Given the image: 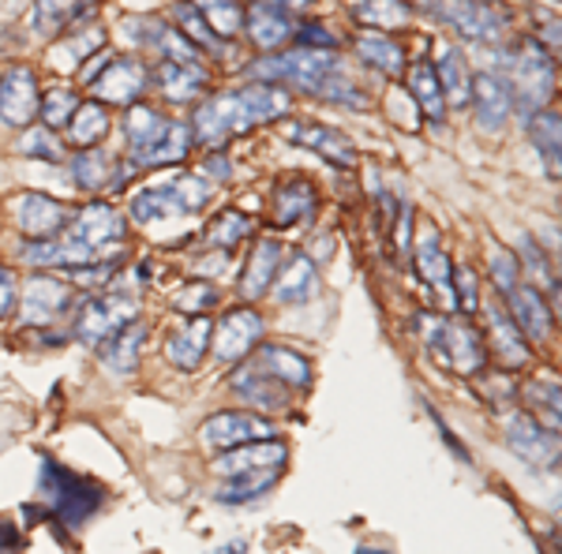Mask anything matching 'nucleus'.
Wrapping results in <instances>:
<instances>
[{"label": "nucleus", "mask_w": 562, "mask_h": 554, "mask_svg": "<svg viewBox=\"0 0 562 554\" xmlns=\"http://www.w3.org/2000/svg\"><path fill=\"white\" fill-rule=\"evenodd\" d=\"M143 341H147V326H143V323H128L124 330H116L113 338L105 341V363L116 371V375H128V371L139 368Z\"/></svg>", "instance_id": "35"}, {"label": "nucleus", "mask_w": 562, "mask_h": 554, "mask_svg": "<svg viewBox=\"0 0 562 554\" xmlns=\"http://www.w3.org/2000/svg\"><path fill=\"white\" fill-rule=\"evenodd\" d=\"M132 217L139 225L166 222V217H173V206H169V199L161 195V188H150V192H139L132 199Z\"/></svg>", "instance_id": "50"}, {"label": "nucleus", "mask_w": 562, "mask_h": 554, "mask_svg": "<svg viewBox=\"0 0 562 554\" xmlns=\"http://www.w3.org/2000/svg\"><path fill=\"white\" fill-rule=\"evenodd\" d=\"M79 105H83V102H79V94H76V90L57 87V90H49V94L42 98L38 113H42L45 128H65V124L71 121V113H76Z\"/></svg>", "instance_id": "45"}, {"label": "nucleus", "mask_w": 562, "mask_h": 554, "mask_svg": "<svg viewBox=\"0 0 562 554\" xmlns=\"http://www.w3.org/2000/svg\"><path fill=\"white\" fill-rule=\"evenodd\" d=\"M71 177L83 192H105L116 184V166L102 150H83L79 158H71Z\"/></svg>", "instance_id": "38"}, {"label": "nucleus", "mask_w": 562, "mask_h": 554, "mask_svg": "<svg viewBox=\"0 0 562 554\" xmlns=\"http://www.w3.org/2000/svg\"><path fill=\"white\" fill-rule=\"evenodd\" d=\"M278 427L259 412H217L203 423V442L206 450H237L248 442L274 439Z\"/></svg>", "instance_id": "10"}, {"label": "nucleus", "mask_w": 562, "mask_h": 554, "mask_svg": "<svg viewBox=\"0 0 562 554\" xmlns=\"http://www.w3.org/2000/svg\"><path fill=\"white\" fill-rule=\"evenodd\" d=\"M128 222L113 211L109 203H90L71 217V233L60 244V267H76V262H98L113 251H121Z\"/></svg>", "instance_id": "3"}, {"label": "nucleus", "mask_w": 562, "mask_h": 554, "mask_svg": "<svg viewBox=\"0 0 562 554\" xmlns=\"http://www.w3.org/2000/svg\"><path fill=\"white\" fill-rule=\"evenodd\" d=\"M416 267H420V278L428 281L435 293H442L454 304V285H450V278H454V267H450L447 251L439 248V236L431 229L420 236V244H416Z\"/></svg>", "instance_id": "29"}, {"label": "nucleus", "mask_w": 562, "mask_h": 554, "mask_svg": "<svg viewBox=\"0 0 562 554\" xmlns=\"http://www.w3.org/2000/svg\"><path fill=\"white\" fill-rule=\"evenodd\" d=\"M289 113V94L274 83H248L233 94H217L203 102L192 116V139L203 147H222L229 135L251 132L259 124Z\"/></svg>", "instance_id": "1"}, {"label": "nucleus", "mask_w": 562, "mask_h": 554, "mask_svg": "<svg viewBox=\"0 0 562 554\" xmlns=\"http://www.w3.org/2000/svg\"><path fill=\"white\" fill-rule=\"evenodd\" d=\"M68 304H71V289L49 274H38L23 285L20 307H23V319L31 326H45V323L60 319V315L68 312Z\"/></svg>", "instance_id": "16"}, {"label": "nucleus", "mask_w": 562, "mask_h": 554, "mask_svg": "<svg viewBox=\"0 0 562 554\" xmlns=\"http://www.w3.org/2000/svg\"><path fill=\"white\" fill-rule=\"evenodd\" d=\"M71 222V211L57 199L42 195V192H26L15 199V225L23 229V236L31 240H53L65 225Z\"/></svg>", "instance_id": "15"}, {"label": "nucleus", "mask_w": 562, "mask_h": 554, "mask_svg": "<svg viewBox=\"0 0 562 554\" xmlns=\"http://www.w3.org/2000/svg\"><path fill=\"white\" fill-rule=\"evenodd\" d=\"M301 49H319V53H334L338 49V38L326 31L323 23H304L301 26Z\"/></svg>", "instance_id": "57"}, {"label": "nucleus", "mask_w": 562, "mask_h": 554, "mask_svg": "<svg viewBox=\"0 0 562 554\" xmlns=\"http://www.w3.org/2000/svg\"><path fill=\"white\" fill-rule=\"evenodd\" d=\"M431 12L435 20H442L469 42H498L506 34L503 15L487 4H476V0H435Z\"/></svg>", "instance_id": "6"}, {"label": "nucleus", "mask_w": 562, "mask_h": 554, "mask_svg": "<svg viewBox=\"0 0 562 554\" xmlns=\"http://www.w3.org/2000/svg\"><path fill=\"white\" fill-rule=\"evenodd\" d=\"M338 68L334 53H319V49H293V53H270L262 57L251 76L256 83H274V87H296L307 90V94H319V87L326 83V76Z\"/></svg>", "instance_id": "4"}, {"label": "nucleus", "mask_w": 562, "mask_h": 554, "mask_svg": "<svg viewBox=\"0 0 562 554\" xmlns=\"http://www.w3.org/2000/svg\"><path fill=\"white\" fill-rule=\"evenodd\" d=\"M206 172H211V177H217V180H229V161L222 158V154H214V158H206V166H203Z\"/></svg>", "instance_id": "59"}, {"label": "nucleus", "mask_w": 562, "mask_h": 554, "mask_svg": "<svg viewBox=\"0 0 562 554\" xmlns=\"http://www.w3.org/2000/svg\"><path fill=\"white\" fill-rule=\"evenodd\" d=\"M244 26H248V42L262 53H278L281 45L296 34L293 15L285 12L281 4H251V12L244 15Z\"/></svg>", "instance_id": "17"}, {"label": "nucleus", "mask_w": 562, "mask_h": 554, "mask_svg": "<svg viewBox=\"0 0 562 554\" xmlns=\"http://www.w3.org/2000/svg\"><path fill=\"white\" fill-rule=\"evenodd\" d=\"M357 53H360V60H368L371 68L386 71V76H397V71H405V49L394 38L379 34V31H364V34H360V38H357Z\"/></svg>", "instance_id": "37"}, {"label": "nucleus", "mask_w": 562, "mask_h": 554, "mask_svg": "<svg viewBox=\"0 0 562 554\" xmlns=\"http://www.w3.org/2000/svg\"><path fill=\"white\" fill-rule=\"evenodd\" d=\"M518 244H521V256H525V262H529V270H532V278L537 281H551V270H548V259H543V251H540V244L532 240V233H521L518 236ZM555 285V281H551Z\"/></svg>", "instance_id": "56"}, {"label": "nucleus", "mask_w": 562, "mask_h": 554, "mask_svg": "<svg viewBox=\"0 0 562 554\" xmlns=\"http://www.w3.org/2000/svg\"><path fill=\"white\" fill-rule=\"evenodd\" d=\"M289 457L285 442L262 439V442H248V446L225 450L222 457L214 461L222 476H244V472H262V468H281Z\"/></svg>", "instance_id": "19"}, {"label": "nucleus", "mask_w": 562, "mask_h": 554, "mask_svg": "<svg viewBox=\"0 0 562 554\" xmlns=\"http://www.w3.org/2000/svg\"><path fill=\"white\" fill-rule=\"evenodd\" d=\"M506 304H510V319L518 323V330L525 333V338L529 341H548L551 338L555 319H551V307H548V299L540 296V289L518 285L510 296H506Z\"/></svg>", "instance_id": "18"}, {"label": "nucleus", "mask_w": 562, "mask_h": 554, "mask_svg": "<svg viewBox=\"0 0 562 554\" xmlns=\"http://www.w3.org/2000/svg\"><path fill=\"white\" fill-rule=\"evenodd\" d=\"M450 285H454V307H461L465 315H473L480 307V296H476V278L469 267H458L454 278H450Z\"/></svg>", "instance_id": "52"}, {"label": "nucleus", "mask_w": 562, "mask_h": 554, "mask_svg": "<svg viewBox=\"0 0 562 554\" xmlns=\"http://www.w3.org/2000/svg\"><path fill=\"white\" fill-rule=\"evenodd\" d=\"M105 45V31H102V23H87L83 31L79 34H71L68 38V53L76 60H83V57H90V53H98Z\"/></svg>", "instance_id": "53"}, {"label": "nucleus", "mask_w": 562, "mask_h": 554, "mask_svg": "<svg viewBox=\"0 0 562 554\" xmlns=\"http://www.w3.org/2000/svg\"><path fill=\"white\" fill-rule=\"evenodd\" d=\"M270 289H274L281 304H307V299L319 293V270H315V262L307 256H293Z\"/></svg>", "instance_id": "27"}, {"label": "nucleus", "mask_w": 562, "mask_h": 554, "mask_svg": "<svg viewBox=\"0 0 562 554\" xmlns=\"http://www.w3.org/2000/svg\"><path fill=\"white\" fill-rule=\"evenodd\" d=\"M38 76L26 65H12L0 71V124L8 128H31L38 116Z\"/></svg>", "instance_id": "7"}, {"label": "nucleus", "mask_w": 562, "mask_h": 554, "mask_svg": "<svg viewBox=\"0 0 562 554\" xmlns=\"http://www.w3.org/2000/svg\"><path fill=\"white\" fill-rule=\"evenodd\" d=\"M435 76H439L442 98H447L450 105H469V98H473V71H469L465 57H461L454 45L442 49L439 65H435Z\"/></svg>", "instance_id": "31"}, {"label": "nucleus", "mask_w": 562, "mask_h": 554, "mask_svg": "<svg viewBox=\"0 0 562 554\" xmlns=\"http://www.w3.org/2000/svg\"><path fill=\"white\" fill-rule=\"evenodd\" d=\"M487 330H492V344L506 368H525V363L532 360V349H529V341H525V333L518 330V323L498 304H487Z\"/></svg>", "instance_id": "23"}, {"label": "nucleus", "mask_w": 562, "mask_h": 554, "mask_svg": "<svg viewBox=\"0 0 562 554\" xmlns=\"http://www.w3.org/2000/svg\"><path fill=\"white\" fill-rule=\"evenodd\" d=\"M38 495L45 498L49 513L57 517L60 524H68V529H83L105 502L102 484L79 476V472L65 468L53 457H42V465H38Z\"/></svg>", "instance_id": "2"}, {"label": "nucleus", "mask_w": 562, "mask_h": 554, "mask_svg": "<svg viewBox=\"0 0 562 554\" xmlns=\"http://www.w3.org/2000/svg\"><path fill=\"white\" fill-rule=\"evenodd\" d=\"M211 330H214V323L206 319V315H195L184 330H177L173 338H169L166 344L169 363H173L177 371H195L199 363H203L206 349H211Z\"/></svg>", "instance_id": "21"}, {"label": "nucleus", "mask_w": 562, "mask_h": 554, "mask_svg": "<svg viewBox=\"0 0 562 554\" xmlns=\"http://www.w3.org/2000/svg\"><path fill=\"white\" fill-rule=\"evenodd\" d=\"M20 547H23L20 529H15L12 521H4V517H0V554H15Z\"/></svg>", "instance_id": "58"}, {"label": "nucleus", "mask_w": 562, "mask_h": 554, "mask_svg": "<svg viewBox=\"0 0 562 554\" xmlns=\"http://www.w3.org/2000/svg\"><path fill=\"white\" fill-rule=\"evenodd\" d=\"M262 333H267L262 315L251 312V307H237V312L222 315V323L211 330V344L222 363H240L251 349L262 344Z\"/></svg>", "instance_id": "9"}, {"label": "nucleus", "mask_w": 562, "mask_h": 554, "mask_svg": "<svg viewBox=\"0 0 562 554\" xmlns=\"http://www.w3.org/2000/svg\"><path fill=\"white\" fill-rule=\"evenodd\" d=\"M166 128H169L166 116H161L158 109L143 105V102L128 105V113H124V139H128V147L135 154L154 147V143H158L161 135H166Z\"/></svg>", "instance_id": "34"}, {"label": "nucleus", "mask_w": 562, "mask_h": 554, "mask_svg": "<svg viewBox=\"0 0 562 554\" xmlns=\"http://www.w3.org/2000/svg\"><path fill=\"white\" fill-rule=\"evenodd\" d=\"M68 270V281H76V285H87V289H94V285H102V281L113 278V270H116V262H109V259H98V262H76V267H65Z\"/></svg>", "instance_id": "51"}, {"label": "nucleus", "mask_w": 562, "mask_h": 554, "mask_svg": "<svg viewBox=\"0 0 562 554\" xmlns=\"http://www.w3.org/2000/svg\"><path fill=\"white\" fill-rule=\"evenodd\" d=\"M233 389H237L251 408H259V412H281V408H289L285 389H281L278 378H270L259 363L256 368H240L237 375H233Z\"/></svg>", "instance_id": "22"}, {"label": "nucleus", "mask_w": 562, "mask_h": 554, "mask_svg": "<svg viewBox=\"0 0 562 554\" xmlns=\"http://www.w3.org/2000/svg\"><path fill=\"white\" fill-rule=\"evenodd\" d=\"M409 90L416 98V109H420L431 124H439L442 116H447V98H442V87H439V76H435L431 60H420V65L409 68Z\"/></svg>", "instance_id": "33"}, {"label": "nucleus", "mask_w": 562, "mask_h": 554, "mask_svg": "<svg viewBox=\"0 0 562 554\" xmlns=\"http://www.w3.org/2000/svg\"><path fill=\"white\" fill-rule=\"evenodd\" d=\"M278 267H281V244L278 240H259L248 256V267H244V278H240V293L248 299H259L274 285L278 278Z\"/></svg>", "instance_id": "26"}, {"label": "nucleus", "mask_w": 562, "mask_h": 554, "mask_svg": "<svg viewBox=\"0 0 562 554\" xmlns=\"http://www.w3.org/2000/svg\"><path fill=\"white\" fill-rule=\"evenodd\" d=\"M150 76L135 57H113L98 76H90V94L105 105H135L147 90Z\"/></svg>", "instance_id": "8"}, {"label": "nucleus", "mask_w": 562, "mask_h": 554, "mask_svg": "<svg viewBox=\"0 0 562 554\" xmlns=\"http://www.w3.org/2000/svg\"><path fill=\"white\" fill-rule=\"evenodd\" d=\"M469 105L476 109L480 128L498 132L514 116V87H510V79L498 76V71H480V76H473V98H469Z\"/></svg>", "instance_id": "14"}, {"label": "nucleus", "mask_w": 562, "mask_h": 554, "mask_svg": "<svg viewBox=\"0 0 562 554\" xmlns=\"http://www.w3.org/2000/svg\"><path fill=\"white\" fill-rule=\"evenodd\" d=\"M173 20L180 26V34H184V38L192 42L199 53H222V42H217L211 26L203 23V15L195 12V4H177Z\"/></svg>", "instance_id": "43"}, {"label": "nucleus", "mask_w": 562, "mask_h": 554, "mask_svg": "<svg viewBox=\"0 0 562 554\" xmlns=\"http://www.w3.org/2000/svg\"><path fill=\"white\" fill-rule=\"evenodd\" d=\"M206 83H211V79H206L203 65H173V60H161V68H158V87L173 105H188V102H195V98H203Z\"/></svg>", "instance_id": "25"}, {"label": "nucleus", "mask_w": 562, "mask_h": 554, "mask_svg": "<svg viewBox=\"0 0 562 554\" xmlns=\"http://www.w3.org/2000/svg\"><path fill=\"white\" fill-rule=\"evenodd\" d=\"M357 15L368 26H402L409 20V8H405L402 0H364V4L357 8Z\"/></svg>", "instance_id": "48"}, {"label": "nucleus", "mask_w": 562, "mask_h": 554, "mask_svg": "<svg viewBox=\"0 0 562 554\" xmlns=\"http://www.w3.org/2000/svg\"><path fill=\"white\" fill-rule=\"evenodd\" d=\"M319 206V195H315L312 180H289L285 188L274 192V225H296L307 222Z\"/></svg>", "instance_id": "30"}, {"label": "nucleus", "mask_w": 562, "mask_h": 554, "mask_svg": "<svg viewBox=\"0 0 562 554\" xmlns=\"http://www.w3.org/2000/svg\"><path fill=\"white\" fill-rule=\"evenodd\" d=\"M439 349L450 352V363H454L461 375H476V371L484 368V341H480V333L465 319H447V323H442Z\"/></svg>", "instance_id": "20"}, {"label": "nucleus", "mask_w": 562, "mask_h": 554, "mask_svg": "<svg viewBox=\"0 0 562 554\" xmlns=\"http://www.w3.org/2000/svg\"><path fill=\"white\" fill-rule=\"evenodd\" d=\"M248 233H251V217H244L237 211H225V214H217L214 222H211V244L214 248H222V251H233L240 240H248Z\"/></svg>", "instance_id": "44"}, {"label": "nucleus", "mask_w": 562, "mask_h": 554, "mask_svg": "<svg viewBox=\"0 0 562 554\" xmlns=\"http://www.w3.org/2000/svg\"><path fill=\"white\" fill-rule=\"evenodd\" d=\"M259 368L270 378H278L281 386H307L312 383V363L289 344H262L259 349Z\"/></svg>", "instance_id": "28"}, {"label": "nucleus", "mask_w": 562, "mask_h": 554, "mask_svg": "<svg viewBox=\"0 0 562 554\" xmlns=\"http://www.w3.org/2000/svg\"><path fill=\"white\" fill-rule=\"evenodd\" d=\"M487 267H492L495 289L503 296H510L514 289L521 285V262H518V256H510V251H503L492 244V251H487Z\"/></svg>", "instance_id": "46"}, {"label": "nucleus", "mask_w": 562, "mask_h": 554, "mask_svg": "<svg viewBox=\"0 0 562 554\" xmlns=\"http://www.w3.org/2000/svg\"><path fill=\"white\" fill-rule=\"evenodd\" d=\"M278 472L281 468H262V472H244V476H229V484L217 490V502H229V506H240V502H256V498L267 495L270 487L278 484Z\"/></svg>", "instance_id": "40"}, {"label": "nucleus", "mask_w": 562, "mask_h": 554, "mask_svg": "<svg viewBox=\"0 0 562 554\" xmlns=\"http://www.w3.org/2000/svg\"><path fill=\"white\" fill-rule=\"evenodd\" d=\"M510 68H514V83L521 94V102L543 109V102L551 98V87H555V60L540 49V42H521V49L510 57Z\"/></svg>", "instance_id": "11"}, {"label": "nucleus", "mask_w": 562, "mask_h": 554, "mask_svg": "<svg viewBox=\"0 0 562 554\" xmlns=\"http://www.w3.org/2000/svg\"><path fill=\"white\" fill-rule=\"evenodd\" d=\"M525 394L532 397V405H540V408H548L551 412V423L559 427V383L555 378H537Z\"/></svg>", "instance_id": "54"}, {"label": "nucleus", "mask_w": 562, "mask_h": 554, "mask_svg": "<svg viewBox=\"0 0 562 554\" xmlns=\"http://www.w3.org/2000/svg\"><path fill=\"white\" fill-rule=\"evenodd\" d=\"M161 195L169 199V206H173V214H195V211H203V206L211 203L214 188L206 184L203 177H195V172H188V177H177L173 184L161 188Z\"/></svg>", "instance_id": "41"}, {"label": "nucleus", "mask_w": 562, "mask_h": 554, "mask_svg": "<svg viewBox=\"0 0 562 554\" xmlns=\"http://www.w3.org/2000/svg\"><path fill=\"white\" fill-rule=\"evenodd\" d=\"M128 323H135V299L109 293V296H94L79 307L76 319V338L87 344H105L116 330H124Z\"/></svg>", "instance_id": "5"}, {"label": "nucleus", "mask_w": 562, "mask_h": 554, "mask_svg": "<svg viewBox=\"0 0 562 554\" xmlns=\"http://www.w3.org/2000/svg\"><path fill=\"white\" fill-rule=\"evenodd\" d=\"M357 554H394V551H386V547H357Z\"/></svg>", "instance_id": "60"}, {"label": "nucleus", "mask_w": 562, "mask_h": 554, "mask_svg": "<svg viewBox=\"0 0 562 554\" xmlns=\"http://www.w3.org/2000/svg\"><path fill=\"white\" fill-rule=\"evenodd\" d=\"M15 307H20V278H15L12 267L0 262V319H8Z\"/></svg>", "instance_id": "55"}, {"label": "nucleus", "mask_w": 562, "mask_h": 554, "mask_svg": "<svg viewBox=\"0 0 562 554\" xmlns=\"http://www.w3.org/2000/svg\"><path fill=\"white\" fill-rule=\"evenodd\" d=\"M109 132V113L98 102H83L65 124V139L76 150H94Z\"/></svg>", "instance_id": "32"}, {"label": "nucleus", "mask_w": 562, "mask_h": 554, "mask_svg": "<svg viewBox=\"0 0 562 554\" xmlns=\"http://www.w3.org/2000/svg\"><path fill=\"white\" fill-rule=\"evenodd\" d=\"M203 23L214 31V38H237L244 31V4L240 0H192Z\"/></svg>", "instance_id": "39"}, {"label": "nucleus", "mask_w": 562, "mask_h": 554, "mask_svg": "<svg viewBox=\"0 0 562 554\" xmlns=\"http://www.w3.org/2000/svg\"><path fill=\"white\" fill-rule=\"evenodd\" d=\"M20 150L26 158H42V161H65V147L53 135V128H26V135L20 139Z\"/></svg>", "instance_id": "49"}, {"label": "nucleus", "mask_w": 562, "mask_h": 554, "mask_svg": "<svg viewBox=\"0 0 562 554\" xmlns=\"http://www.w3.org/2000/svg\"><path fill=\"white\" fill-rule=\"evenodd\" d=\"M173 307L180 315H203V312H211V307H217V289L211 281H192V285H184L173 296Z\"/></svg>", "instance_id": "47"}, {"label": "nucleus", "mask_w": 562, "mask_h": 554, "mask_svg": "<svg viewBox=\"0 0 562 554\" xmlns=\"http://www.w3.org/2000/svg\"><path fill=\"white\" fill-rule=\"evenodd\" d=\"M289 143L296 147H307L315 150L319 158H326L330 166H341V169H352L357 166V147H352L349 135H341L338 128H326V124H315V121H289L281 128Z\"/></svg>", "instance_id": "13"}, {"label": "nucleus", "mask_w": 562, "mask_h": 554, "mask_svg": "<svg viewBox=\"0 0 562 554\" xmlns=\"http://www.w3.org/2000/svg\"><path fill=\"white\" fill-rule=\"evenodd\" d=\"M94 0H34V26L42 34H57L71 23H83Z\"/></svg>", "instance_id": "36"}, {"label": "nucleus", "mask_w": 562, "mask_h": 554, "mask_svg": "<svg viewBox=\"0 0 562 554\" xmlns=\"http://www.w3.org/2000/svg\"><path fill=\"white\" fill-rule=\"evenodd\" d=\"M192 124L184 121H169L166 135H161L154 147L132 154V169H158V166H173V161H184L188 150H192Z\"/></svg>", "instance_id": "24"}, {"label": "nucleus", "mask_w": 562, "mask_h": 554, "mask_svg": "<svg viewBox=\"0 0 562 554\" xmlns=\"http://www.w3.org/2000/svg\"><path fill=\"white\" fill-rule=\"evenodd\" d=\"M529 135L537 143L543 166L551 169V177H559V113L555 109H540L529 121Z\"/></svg>", "instance_id": "42"}, {"label": "nucleus", "mask_w": 562, "mask_h": 554, "mask_svg": "<svg viewBox=\"0 0 562 554\" xmlns=\"http://www.w3.org/2000/svg\"><path fill=\"white\" fill-rule=\"evenodd\" d=\"M506 442H510V450L518 453L525 465H537V468L559 465V431L537 423L529 412L510 416V423H506Z\"/></svg>", "instance_id": "12"}]
</instances>
